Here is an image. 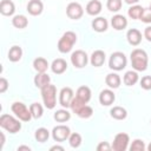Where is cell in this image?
<instances>
[{
	"instance_id": "47",
	"label": "cell",
	"mask_w": 151,
	"mask_h": 151,
	"mask_svg": "<svg viewBox=\"0 0 151 151\" xmlns=\"http://www.w3.org/2000/svg\"><path fill=\"white\" fill-rule=\"evenodd\" d=\"M146 149H147V150H149V151H151V143H150V144H149V145H147V147H146Z\"/></svg>"
},
{
	"instance_id": "9",
	"label": "cell",
	"mask_w": 151,
	"mask_h": 151,
	"mask_svg": "<svg viewBox=\"0 0 151 151\" xmlns=\"http://www.w3.org/2000/svg\"><path fill=\"white\" fill-rule=\"evenodd\" d=\"M71 134V130L66 125H57L52 130V138L55 142H65L68 140V137Z\"/></svg>"
},
{
	"instance_id": "31",
	"label": "cell",
	"mask_w": 151,
	"mask_h": 151,
	"mask_svg": "<svg viewBox=\"0 0 151 151\" xmlns=\"http://www.w3.org/2000/svg\"><path fill=\"white\" fill-rule=\"evenodd\" d=\"M34 137L39 143H45L50 137V131L45 127H39V129H37Z\"/></svg>"
},
{
	"instance_id": "44",
	"label": "cell",
	"mask_w": 151,
	"mask_h": 151,
	"mask_svg": "<svg viewBox=\"0 0 151 151\" xmlns=\"http://www.w3.org/2000/svg\"><path fill=\"white\" fill-rule=\"evenodd\" d=\"M124 1H125L127 5H136L139 0H124Z\"/></svg>"
},
{
	"instance_id": "26",
	"label": "cell",
	"mask_w": 151,
	"mask_h": 151,
	"mask_svg": "<svg viewBox=\"0 0 151 151\" xmlns=\"http://www.w3.org/2000/svg\"><path fill=\"white\" fill-rule=\"evenodd\" d=\"M33 67L37 72L41 73V72H46L48 68V61L42 58V57H38L33 60Z\"/></svg>"
},
{
	"instance_id": "6",
	"label": "cell",
	"mask_w": 151,
	"mask_h": 151,
	"mask_svg": "<svg viewBox=\"0 0 151 151\" xmlns=\"http://www.w3.org/2000/svg\"><path fill=\"white\" fill-rule=\"evenodd\" d=\"M11 110L12 112L21 120V122H29L33 117H32V113L29 111V109L21 101H15L12 104L11 106Z\"/></svg>"
},
{
	"instance_id": "23",
	"label": "cell",
	"mask_w": 151,
	"mask_h": 151,
	"mask_svg": "<svg viewBox=\"0 0 151 151\" xmlns=\"http://www.w3.org/2000/svg\"><path fill=\"white\" fill-rule=\"evenodd\" d=\"M21 57H22V50H21L20 46L14 45L9 48V51H8V60L9 61L17 63L21 59Z\"/></svg>"
},
{
	"instance_id": "37",
	"label": "cell",
	"mask_w": 151,
	"mask_h": 151,
	"mask_svg": "<svg viewBox=\"0 0 151 151\" xmlns=\"http://www.w3.org/2000/svg\"><path fill=\"white\" fill-rule=\"evenodd\" d=\"M145 149H146V146L144 144V140H142V139H134L132 142V144L130 145L131 151H144Z\"/></svg>"
},
{
	"instance_id": "22",
	"label": "cell",
	"mask_w": 151,
	"mask_h": 151,
	"mask_svg": "<svg viewBox=\"0 0 151 151\" xmlns=\"http://www.w3.org/2000/svg\"><path fill=\"white\" fill-rule=\"evenodd\" d=\"M105 83L106 85L110 87V88H118L120 86V83H122V79L117 74V73H109L106 77H105Z\"/></svg>"
},
{
	"instance_id": "28",
	"label": "cell",
	"mask_w": 151,
	"mask_h": 151,
	"mask_svg": "<svg viewBox=\"0 0 151 151\" xmlns=\"http://www.w3.org/2000/svg\"><path fill=\"white\" fill-rule=\"evenodd\" d=\"M12 24L15 28H19V29H22L25 27H27L28 25V20L25 15L22 14H18V15H14L13 19H12Z\"/></svg>"
},
{
	"instance_id": "4",
	"label": "cell",
	"mask_w": 151,
	"mask_h": 151,
	"mask_svg": "<svg viewBox=\"0 0 151 151\" xmlns=\"http://www.w3.org/2000/svg\"><path fill=\"white\" fill-rule=\"evenodd\" d=\"M0 126L2 129H5L6 131H8L9 133H17L21 130V123L20 119L14 118L11 114H1L0 117Z\"/></svg>"
},
{
	"instance_id": "5",
	"label": "cell",
	"mask_w": 151,
	"mask_h": 151,
	"mask_svg": "<svg viewBox=\"0 0 151 151\" xmlns=\"http://www.w3.org/2000/svg\"><path fill=\"white\" fill-rule=\"evenodd\" d=\"M127 59L123 52H113L109 59V67L113 71H122L126 67Z\"/></svg>"
},
{
	"instance_id": "42",
	"label": "cell",
	"mask_w": 151,
	"mask_h": 151,
	"mask_svg": "<svg viewBox=\"0 0 151 151\" xmlns=\"http://www.w3.org/2000/svg\"><path fill=\"white\" fill-rule=\"evenodd\" d=\"M144 38H145L147 41L151 42V26L145 27V29H144Z\"/></svg>"
},
{
	"instance_id": "18",
	"label": "cell",
	"mask_w": 151,
	"mask_h": 151,
	"mask_svg": "<svg viewBox=\"0 0 151 151\" xmlns=\"http://www.w3.org/2000/svg\"><path fill=\"white\" fill-rule=\"evenodd\" d=\"M91 26H92L93 31H96V32H98V33H101V32H105V31L107 29L109 22H107V20H106L105 18L98 17V18H96V19L92 20Z\"/></svg>"
},
{
	"instance_id": "3",
	"label": "cell",
	"mask_w": 151,
	"mask_h": 151,
	"mask_svg": "<svg viewBox=\"0 0 151 151\" xmlns=\"http://www.w3.org/2000/svg\"><path fill=\"white\" fill-rule=\"evenodd\" d=\"M76 42H77V34L72 31H67L59 39L58 50H59L60 53H68L73 48Z\"/></svg>"
},
{
	"instance_id": "32",
	"label": "cell",
	"mask_w": 151,
	"mask_h": 151,
	"mask_svg": "<svg viewBox=\"0 0 151 151\" xmlns=\"http://www.w3.org/2000/svg\"><path fill=\"white\" fill-rule=\"evenodd\" d=\"M29 111H31L32 117H33L34 119L41 118V116H42V113H44V109H42V106H41L39 103H32V104L29 105Z\"/></svg>"
},
{
	"instance_id": "48",
	"label": "cell",
	"mask_w": 151,
	"mask_h": 151,
	"mask_svg": "<svg viewBox=\"0 0 151 151\" xmlns=\"http://www.w3.org/2000/svg\"><path fill=\"white\" fill-rule=\"evenodd\" d=\"M149 7H150V8H151V2H150V6H149Z\"/></svg>"
},
{
	"instance_id": "13",
	"label": "cell",
	"mask_w": 151,
	"mask_h": 151,
	"mask_svg": "<svg viewBox=\"0 0 151 151\" xmlns=\"http://www.w3.org/2000/svg\"><path fill=\"white\" fill-rule=\"evenodd\" d=\"M126 39H127L130 45L138 46L142 42V33L137 28H130L126 33Z\"/></svg>"
},
{
	"instance_id": "40",
	"label": "cell",
	"mask_w": 151,
	"mask_h": 151,
	"mask_svg": "<svg viewBox=\"0 0 151 151\" xmlns=\"http://www.w3.org/2000/svg\"><path fill=\"white\" fill-rule=\"evenodd\" d=\"M112 149V146L107 143V142H100L99 144H98V146H97V150L98 151H109V150H111Z\"/></svg>"
},
{
	"instance_id": "17",
	"label": "cell",
	"mask_w": 151,
	"mask_h": 151,
	"mask_svg": "<svg viewBox=\"0 0 151 151\" xmlns=\"http://www.w3.org/2000/svg\"><path fill=\"white\" fill-rule=\"evenodd\" d=\"M51 70L55 74H63L67 70V63L63 58H57L51 64Z\"/></svg>"
},
{
	"instance_id": "11",
	"label": "cell",
	"mask_w": 151,
	"mask_h": 151,
	"mask_svg": "<svg viewBox=\"0 0 151 151\" xmlns=\"http://www.w3.org/2000/svg\"><path fill=\"white\" fill-rule=\"evenodd\" d=\"M73 98H74V93H73V90L71 87H63L60 90V92H59V104L63 107H65V109L70 107L71 101H72Z\"/></svg>"
},
{
	"instance_id": "36",
	"label": "cell",
	"mask_w": 151,
	"mask_h": 151,
	"mask_svg": "<svg viewBox=\"0 0 151 151\" xmlns=\"http://www.w3.org/2000/svg\"><path fill=\"white\" fill-rule=\"evenodd\" d=\"M92 114H93V109H92L91 106H88V105H85V106L77 113V116H78L79 118H83V119H87V118H90Z\"/></svg>"
},
{
	"instance_id": "49",
	"label": "cell",
	"mask_w": 151,
	"mask_h": 151,
	"mask_svg": "<svg viewBox=\"0 0 151 151\" xmlns=\"http://www.w3.org/2000/svg\"><path fill=\"white\" fill-rule=\"evenodd\" d=\"M150 124H151V120H150Z\"/></svg>"
},
{
	"instance_id": "14",
	"label": "cell",
	"mask_w": 151,
	"mask_h": 151,
	"mask_svg": "<svg viewBox=\"0 0 151 151\" xmlns=\"http://www.w3.org/2000/svg\"><path fill=\"white\" fill-rule=\"evenodd\" d=\"M111 25L116 31H123L127 26V19L123 14H116L111 19Z\"/></svg>"
},
{
	"instance_id": "24",
	"label": "cell",
	"mask_w": 151,
	"mask_h": 151,
	"mask_svg": "<svg viewBox=\"0 0 151 151\" xmlns=\"http://www.w3.org/2000/svg\"><path fill=\"white\" fill-rule=\"evenodd\" d=\"M76 97H78L79 99H81L84 103L87 104L90 101V99H91V90H90V87L88 86H85V85L78 87L77 93H76Z\"/></svg>"
},
{
	"instance_id": "39",
	"label": "cell",
	"mask_w": 151,
	"mask_h": 151,
	"mask_svg": "<svg viewBox=\"0 0 151 151\" xmlns=\"http://www.w3.org/2000/svg\"><path fill=\"white\" fill-rule=\"evenodd\" d=\"M140 87L144 90H151V76H144L140 79Z\"/></svg>"
},
{
	"instance_id": "8",
	"label": "cell",
	"mask_w": 151,
	"mask_h": 151,
	"mask_svg": "<svg viewBox=\"0 0 151 151\" xmlns=\"http://www.w3.org/2000/svg\"><path fill=\"white\" fill-rule=\"evenodd\" d=\"M71 63L76 68H83L88 63V57L85 51L77 50L71 54Z\"/></svg>"
},
{
	"instance_id": "20",
	"label": "cell",
	"mask_w": 151,
	"mask_h": 151,
	"mask_svg": "<svg viewBox=\"0 0 151 151\" xmlns=\"http://www.w3.org/2000/svg\"><path fill=\"white\" fill-rule=\"evenodd\" d=\"M50 83H51V77L46 72H41V73L38 72V74L34 77V85L40 90L46 85H48Z\"/></svg>"
},
{
	"instance_id": "34",
	"label": "cell",
	"mask_w": 151,
	"mask_h": 151,
	"mask_svg": "<svg viewBox=\"0 0 151 151\" xmlns=\"http://www.w3.org/2000/svg\"><path fill=\"white\" fill-rule=\"evenodd\" d=\"M81 142H83L81 136H80V133H78V132H73V133H71L70 137H68V143H70V145H71L72 147H74V149L79 147V146L81 145Z\"/></svg>"
},
{
	"instance_id": "43",
	"label": "cell",
	"mask_w": 151,
	"mask_h": 151,
	"mask_svg": "<svg viewBox=\"0 0 151 151\" xmlns=\"http://www.w3.org/2000/svg\"><path fill=\"white\" fill-rule=\"evenodd\" d=\"M0 137H1V144H0V149H2V146H4V144H5V134H4V132H1V133H0Z\"/></svg>"
},
{
	"instance_id": "35",
	"label": "cell",
	"mask_w": 151,
	"mask_h": 151,
	"mask_svg": "<svg viewBox=\"0 0 151 151\" xmlns=\"http://www.w3.org/2000/svg\"><path fill=\"white\" fill-rule=\"evenodd\" d=\"M122 0H107L106 1V7L110 12H118L122 8Z\"/></svg>"
},
{
	"instance_id": "12",
	"label": "cell",
	"mask_w": 151,
	"mask_h": 151,
	"mask_svg": "<svg viewBox=\"0 0 151 151\" xmlns=\"http://www.w3.org/2000/svg\"><path fill=\"white\" fill-rule=\"evenodd\" d=\"M114 99H116V96H114L113 91L110 90V88L103 90V91L99 93V103H100L103 106H110L111 104H113Z\"/></svg>"
},
{
	"instance_id": "1",
	"label": "cell",
	"mask_w": 151,
	"mask_h": 151,
	"mask_svg": "<svg viewBox=\"0 0 151 151\" xmlns=\"http://www.w3.org/2000/svg\"><path fill=\"white\" fill-rule=\"evenodd\" d=\"M130 59H131V65L132 68L137 72H142L145 71L147 68V63H149V57L147 53L142 50V48H134L131 54H130Z\"/></svg>"
},
{
	"instance_id": "7",
	"label": "cell",
	"mask_w": 151,
	"mask_h": 151,
	"mask_svg": "<svg viewBox=\"0 0 151 151\" xmlns=\"http://www.w3.org/2000/svg\"><path fill=\"white\" fill-rule=\"evenodd\" d=\"M129 143H130L129 134L125 132H119L116 134L111 146H112V150L114 151H125L129 147Z\"/></svg>"
},
{
	"instance_id": "2",
	"label": "cell",
	"mask_w": 151,
	"mask_h": 151,
	"mask_svg": "<svg viewBox=\"0 0 151 151\" xmlns=\"http://www.w3.org/2000/svg\"><path fill=\"white\" fill-rule=\"evenodd\" d=\"M41 98L46 109L52 110L57 105V87L52 84L46 85L41 88Z\"/></svg>"
},
{
	"instance_id": "27",
	"label": "cell",
	"mask_w": 151,
	"mask_h": 151,
	"mask_svg": "<svg viewBox=\"0 0 151 151\" xmlns=\"http://www.w3.org/2000/svg\"><path fill=\"white\" fill-rule=\"evenodd\" d=\"M139 79V76L137 73V71H127L125 74H124V78H123V81L126 86H133Z\"/></svg>"
},
{
	"instance_id": "46",
	"label": "cell",
	"mask_w": 151,
	"mask_h": 151,
	"mask_svg": "<svg viewBox=\"0 0 151 151\" xmlns=\"http://www.w3.org/2000/svg\"><path fill=\"white\" fill-rule=\"evenodd\" d=\"M18 150H27V151H29L31 147H29V146H24V145H21V146L18 147Z\"/></svg>"
},
{
	"instance_id": "21",
	"label": "cell",
	"mask_w": 151,
	"mask_h": 151,
	"mask_svg": "<svg viewBox=\"0 0 151 151\" xmlns=\"http://www.w3.org/2000/svg\"><path fill=\"white\" fill-rule=\"evenodd\" d=\"M101 2L99 1V0H91L87 5H86V8H85V11H86V13L88 14V15H98L100 12H101Z\"/></svg>"
},
{
	"instance_id": "19",
	"label": "cell",
	"mask_w": 151,
	"mask_h": 151,
	"mask_svg": "<svg viewBox=\"0 0 151 151\" xmlns=\"http://www.w3.org/2000/svg\"><path fill=\"white\" fill-rule=\"evenodd\" d=\"M15 12V6L13 4V1L11 0H1L0 2V13L2 15L6 17H11L13 15Z\"/></svg>"
},
{
	"instance_id": "29",
	"label": "cell",
	"mask_w": 151,
	"mask_h": 151,
	"mask_svg": "<svg viewBox=\"0 0 151 151\" xmlns=\"http://www.w3.org/2000/svg\"><path fill=\"white\" fill-rule=\"evenodd\" d=\"M54 119L58 122V123H65L67 120L71 119V113L67 111V109H61V110H57L54 112Z\"/></svg>"
},
{
	"instance_id": "30",
	"label": "cell",
	"mask_w": 151,
	"mask_h": 151,
	"mask_svg": "<svg viewBox=\"0 0 151 151\" xmlns=\"http://www.w3.org/2000/svg\"><path fill=\"white\" fill-rule=\"evenodd\" d=\"M143 9H144V7H142V6H139V5H132V6L127 9V15H129L131 19L137 20V19L140 18Z\"/></svg>"
},
{
	"instance_id": "15",
	"label": "cell",
	"mask_w": 151,
	"mask_h": 151,
	"mask_svg": "<svg viewBox=\"0 0 151 151\" xmlns=\"http://www.w3.org/2000/svg\"><path fill=\"white\" fill-rule=\"evenodd\" d=\"M44 11V5L40 0H29L27 4V12L31 15H40Z\"/></svg>"
},
{
	"instance_id": "41",
	"label": "cell",
	"mask_w": 151,
	"mask_h": 151,
	"mask_svg": "<svg viewBox=\"0 0 151 151\" xmlns=\"http://www.w3.org/2000/svg\"><path fill=\"white\" fill-rule=\"evenodd\" d=\"M7 88H8V81H7L6 78L1 77V78H0V93L6 92Z\"/></svg>"
},
{
	"instance_id": "10",
	"label": "cell",
	"mask_w": 151,
	"mask_h": 151,
	"mask_svg": "<svg viewBox=\"0 0 151 151\" xmlns=\"http://www.w3.org/2000/svg\"><path fill=\"white\" fill-rule=\"evenodd\" d=\"M66 14L72 20H79L84 14L83 6L79 2H70L66 7Z\"/></svg>"
},
{
	"instance_id": "16",
	"label": "cell",
	"mask_w": 151,
	"mask_h": 151,
	"mask_svg": "<svg viewBox=\"0 0 151 151\" xmlns=\"http://www.w3.org/2000/svg\"><path fill=\"white\" fill-rule=\"evenodd\" d=\"M105 52L101 51V50H96L92 54H91V59H90V63L92 66L94 67H100L104 65L105 63Z\"/></svg>"
},
{
	"instance_id": "38",
	"label": "cell",
	"mask_w": 151,
	"mask_h": 151,
	"mask_svg": "<svg viewBox=\"0 0 151 151\" xmlns=\"http://www.w3.org/2000/svg\"><path fill=\"white\" fill-rule=\"evenodd\" d=\"M139 20H142V21L145 22V24H151V8H150V7L143 9Z\"/></svg>"
},
{
	"instance_id": "25",
	"label": "cell",
	"mask_w": 151,
	"mask_h": 151,
	"mask_svg": "<svg viewBox=\"0 0 151 151\" xmlns=\"http://www.w3.org/2000/svg\"><path fill=\"white\" fill-rule=\"evenodd\" d=\"M110 114L113 119H117V120H123L127 117V111L122 107V106H113L111 110H110Z\"/></svg>"
},
{
	"instance_id": "45",
	"label": "cell",
	"mask_w": 151,
	"mask_h": 151,
	"mask_svg": "<svg viewBox=\"0 0 151 151\" xmlns=\"http://www.w3.org/2000/svg\"><path fill=\"white\" fill-rule=\"evenodd\" d=\"M51 150H61V151H63L64 147H63V146H59V145H54V146L51 147Z\"/></svg>"
},
{
	"instance_id": "33",
	"label": "cell",
	"mask_w": 151,
	"mask_h": 151,
	"mask_svg": "<svg viewBox=\"0 0 151 151\" xmlns=\"http://www.w3.org/2000/svg\"><path fill=\"white\" fill-rule=\"evenodd\" d=\"M86 105V103H84L81 99H79L78 97H74L73 99H72V101H71V105H70V109L72 110V112L73 113H78L84 106Z\"/></svg>"
}]
</instances>
